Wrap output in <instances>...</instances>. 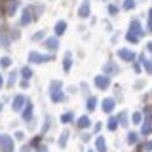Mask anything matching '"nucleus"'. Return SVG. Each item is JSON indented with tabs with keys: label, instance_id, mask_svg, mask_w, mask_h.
<instances>
[{
	"label": "nucleus",
	"instance_id": "obj_1",
	"mask_svg": "<svg viewBox=\"0 0 152 152\" xmlns=\"http://www.w3.org/2000/svg\"><path fill=\"white\" fill-rule=\"evenodd\" d=\"M0 152H13V139L10 135H0Z\"/></svg>",
	"mask_w": 152,
	"mask_h": 152
},
{
	"label": "nucleus",
	"instance_id": "obj_2",
	"mask_svg": "<svg viewBox=\"0 0 152 152\" xmlns=\"http://www.w3.org/2000/svg\"><path fill=\"white\" fill-rule=\"evenodd\" d=\"M51 59H53V55H42L38 51H31L28 53V61L31 63H44V61H51Z\"/></svg>",
	"mask_w": 152,
	"mask_h": 152
},
{
	"label": "nucleus",
	"instance_id": "obj_3",
	"mask_svg": "<svg viewBox=\"0 0 152 152\" xmlns=\"http://www.w3.org/2000/svg\"><path fill=\"white\" fill-rule=\"evenodd\" d=\"M25 107H27L25 95H15V97H13V110H15V112H21Z\"/></svg>",
	"mask_w": 152,
	"mask_h": 152
},
{
	"label": "nucleus",
	"instance_id": "obj_4",
	"mask_svg": "<svg viewBox=\"0 0 152 152\" xmlns=\"http://www.w3.org/2000/svg\"><path fill=\"white\" fill-rule=\"evenodd\" d=\"M95 86H97L99 89H107L108 86H110V78H108L107 74H101V76H95Z\"/></svg>",
	"mask_w": 152,
	"mask_h": 152
},
{
	"label": "nucleus",
	"instance_id": "obj_5",
	"mask_svg": "<svg viewBox=\"0 0 152 152\" xmlns=\"http://www.w3.org/2000/svg\"><path fill=\"white\" fill-rule=\"evenodd\" d=\"M118 57H120L122 61H133V59H135V53H133L131 50L122 48V50H118Z\"/></svg>",
	"mask_w": 152,
	"mask_h": 152
},
{
	"label": "nucleus",
	"instance_id": "obj_6",
	"mask_svg": "<svg viewBox=\"0 0 152 152\" xmlns=\"http://www.w3.org/2000/svg\"><path fill=\"white\" fill-rule=\"evenodd\" d=\"M78 15L82 19H86L89 15V0H84L82 2V6H80V10H78Z\"/></svg>",
	"mask_w": 152,
	"mask_h": 152
},
{
	"label": "nucleus",
	"instance_id": "obj_7",
	"mask_svg": "<svg viewBox=\"0 0 152 152\" xmlns=\"http://www.w3.org/2000/svg\"><path fill=\"white\" fill-rule=\"evenodd\" d=\"M131 32H135L137 36H142V34H145V31H142L139 19H133V21H131Z\"/></svg>",
	"mask_w": 152,
	"mask_h": 152
},
{
	"label": "nucleus",
	"instance_id": "obj_8",
	"mask_svg": "<svg viewBox=\"0 0 152 152\" xmlns=\"http://www.w3.org/2000/svg\"><path fill=\"white\" fill-rule=\"evenodd\" d=\"M31 21H32V10L25 8L23 10V17H21V25H28Z\"/></svg>",
	"mask_w": 152,
	"mask_h": 152
},
{
	"label": "nucleus",
	"instance_id": "obj_9",
	"mask_svg": "<svg viewBox=\"0 0 152 152\" xmlns=\"http://www.w3.org/2000/svg\"><path fill=\"white\" fill-rule=\"evenodd\" d=\"M44 46H46V50L55 51V50H57V46H59V42H57V38H46Z\"/></svg>",
	"mask_w": 152,
	"mask_h": 152
},
{
	"label": "nucleus",
	"instance_id": "obj_10",
	"mask_svg": "<svg viewBox=\"0 0 152 152\" xmlns=\"http://www.w3.org/2000/svg\"><path fill=\"white\" fill-rule=\"evenodd\" d=\"M76 126H78L80 129H86V127H89V126H91V122H89V118H88V116H82V118H78Z\"/></svg>",
	"mask_w": 152,
	"mask_h": 152
},
{
	"label": "nucleus",
	"instance_id": "obj_11",
	"mask_svg": "<svg viewBox=\"0 0 152 152\" xmlns=\"http://www.w3.org/2000/svg\"><path fill=\"white\" fill-rule=\"evenodd\" d=\"M103 110L104 112H112L114 110V99H110V97L104 99V101H103Z\"/></svg>",
	"mask_w": 152,
	"mask_h": 152
},
{
	"label": "nucleus",
	"instance_id": "obj_12",
	"mask_svg": "<svg viewBox=\"0 0 152 152\" xmlns=\"http://www.w3.org/2000/svg\"><path fill=\"white\" fill-rule=\"evenodd\" d=\"M95 146H97V152H107V142H104L103 137H97V141H95Z\"/></svg>",
	"mask_w": 152,
	"mask_h": 152
},
{
	"label": "nucleus",
	"instance_id": "obj_13",
	"mask_svg": "<svg viewBox=\"0 0 152 152\" xmlns=\"http://www.w3.org/2000/svg\"><path fill=\"white\" fill-rule=\"evenodd\" d=\"M104 72H107V76L116 74V72H118V66L114 65V63H107V65H104Z\"/></svg>",
	"mask_w": 152,
	"mask_h": 152
},
{
	"label": "nucleus",
	"instance_id": "obj_14",
	"mask_svg": "<svg viewBox=\"0 0 152 152\" xmlns=\"http://www.w3.org/2000/svg\"><path fill=\"white\" fill-rule=\"evenodd\" d=\"M51 95V101L53 103H61V101H65V95L61 93V91H50Z\"/></svg>",
	"mask_w": 152,
	"mask_h": 152
},
{
	"label": "nucleus",
	"instance_id": "obj_15",
	"mask_svg": "<svg viewBox=\"0 0 152 152\" xmlns=\"http://www.w3.org/2000/svg\"><path fill=\"white\" fill-rule=\"evenodd\" d=\"M70 65H72V55L66 51V53H65V61H63V69L65 70H70Z\"/></svg>",
	"mask_w": 152,
	"mask_h": 152
},
{
	"label": "nucleus",
	"instance_id": "obj_16",
	"mask_svg": "<svg viewBox=\"0 0 152 152\" xmlns=\"http://www.w3.org/2000/svg\"><path fill=\"white\" fill-rule=\"evenodd\" d=\"M19 8V2L17 0H12V4L8 6V10H6V15H13V12Z\"/></svg>",
	"mask_w": 152,
	"mask_h": 152
},
{
	"label": "nucleus",
	"instance_id": "obj_17",
	"mask_svg": "<svg viewBox=\"0 0 152 152\" xmlns=\"http://www.w3.org/2000/svg\"><path fill=\"white\" fill-rule=\"evenodd\" d=\"M139 59H141V61H139V63H141V65H145V69H146V72H150V74H152V63H150V61H146V57H145V55H141V57H139Z\"/></svg>",
	"mask_w": 152,
	"mask_h": 152
},
{
	"label": "nucleus",
	"instance_id": "obj_18",
	"mask_svg": "<svg viewBox=\"0 0 152 152\" xmlns=\"http://www.w3.org/2000/svg\"><path fill=\"white\" fill-rule=\"evenodd\" d=\"M65 28H66V23H65V21H59V23L55 25V34H57V36H59V34H63V32H65Z\"/></svg>",
	"mask_w": 152,
	"mask_h": 152
},
{
	"label": "nucleus",
	"instance_id": "obj_19",
	"mask_svg": "<svg viewBox=\"0 0 152 152\" xmlns=\"http://www.w3.org/2000/svg\"><path fill=\"white\" fill-rule=\"evenodd\" d=\"M126 38H127V42H131V44H137V42H139L141 40V36H137L135 34V32H127V34H126Z\"/></svg>",
	"mask_w": 152,
	"mask_h": 152
},
{
	"label": "nucleus",
	"instance_id": "obj_20",
	"mask_svg": "<svg viewBox=\"0 0 152 152\" xmlns=\"http://www.w3.org/2000/svg\"><path fill=\"white\" fill-rule=\"evenodd\" d=\"M31 116H32V103H27V108L23 110V118H25V120H31Z\"/></svg>",
	"mask_w": 152,
	"mask_h": 152
},
{
	"label": "nucleus",
	"instance_id": "obj_21",
	"mask_svg": "<svg viewBox=\"0 0 152 152\" xmlns=\"http://www.w3.org/2000/svg\"><path fill=\"white\" fill-rule=\"evenodd\" d=\"M21 76H23V80H31L32 70L28 69V66H23V69H21Z\"/></svg>",
	"mask_w": 152,
	"mask_h": 152
},
{
	"label": "nucleus",
	"instance_id": "obj_22",
	"mask_svg": "<svg viewBox=\"0 0 152 152\" xmlns=\"http://www.w3.org/2000/svg\"><path fill=\"white\" fill-rule=\"evenodd\" d=\"M61 88H63V86H61L59 80H53V82L50 84V91H61Z\"/></svg>",
	"mask_w": 152,
	"mask_h": 152
},
{
	"label": "nucleus",
	"instance_id": "obj_23",
	"mask_svg": "<svg viewBox=\"0 0 152 152\" xmlns=\"http://www.w3.org/2000/svg\"><path fill=\"white\" fill-rule=\"evenodd\" d=\"M118 122H120L124 127H126L127 124H129V122H127V112H126V110H124V112H120V116H118Z\"/></svg>",
	"mask_w": 152,
	"mask_h": 152
},
{
	"label": "nucleus",
	"instance_id": "obj_24",
	"mask_svg": "<svg viewBox=\"0 0 152 152\" xmlns=\"http://www.w3.org/2000/svg\"><path fill=\"white\" fill-rule=\"evenodd\" d=\"M137 141H139V135H137L135 131H131L129 135H127V142H129V145H135Z\"/></svg>",
	"mask_w": 152,
	"mask_h": 152
},
{
	"label": "nucleus",
	"instance_id": "obj_25",
	"mask_svg": "<svg viewBox=\"0 0 152 152\" xmlns=\"http://www.w3.org/2000/svg\"><path fill=\"white\" fill-rule=\"evenodd\" d=\"M66 139H69V131H63V135H61V139H59V146H61V148L66 146Z\"/></svg>",
	"mask_w": 152,
	"mask_h": 152
},
{
	"label": "nucleus",
	"instance_id": "obj_26",
	"mask_svg": "<svg viewBox=\"0 0 152 152\" xmlns=\"http://www.w3.org/2000/svg\"><path fill=\"white\" fill-rule=\"evenodd\" d=\"M150 131H152V124H150V122L142 124V129H141V133H142V135H148Z\"/></svg>",
	"mask_w": 152,
	"mask_h": 152
},
{
	"label": "nucleus",
	"instance_id": "obj_27",
	"mask_svg": "<svg viewBox=\"0 0 152 152\" xmlns=\"http://www.w3.org/2000/svg\"><path fill=\"white\" fill-rule=\"evenodd\" d=\"M131 120H133V124H142V114L141 112H133Z\"/></svg>",
	"mask_w": 152,
	"mask_h": 152
},
{
	"label": "nucleus",
	"instance_id": "obj_28",
	"mask_svg": "<svg viewBox=\"0 0 152 152\" xmlns=\"http://www.w3.org/2000/svg\"><path fill=\"white\" fill-rule=\"evenodd\" d=\"M15 80H17V70H12V74H10V78H8V86H13Z\"/></svg>",
	"mask_w": 152,
	"mask_h": 152
},
{
	"label": "nucleus",
	"instance_id": "obj_29",
	"mask_svg": "<svg viewBox=\"0 0 152 152\" xmlns=\"http://www.w3.org/2000/svg\"><path fill=\"white\" fill-rule=\"evenodd\" d=\"M116 127H118V118H110V120H108V129L114 131Z\"/></svg>",
	"mask_w": 152,
	"mask_h": 152
},
{
	"label": "nucleus",
	"instance_id": "obj_30",
	"mask_svg": "<svg viewBox=\"0 0 152 152\" xmlns=\"http://www.w3.org/2000/svg\"><path fill=\"white\" fill-rule=\"evenodd\" d=\"M95 104H97V99H95V97H89L88 99V107H86V108H88V110H93Z\"/></svg>",
	"mask_w": 152,
	"mask_h": 152
},
{
	"label": "nucleus",
	"instance_id": "obj_31",
	"mask_svg": "<svg viewBox=\"0 0 152 152\" xmlns=\"http://www.w3.org/2000/svg\"><path fill=\"white\" fill-rule=\"evenodd\" d=\"M61 122H63V124H69V122H72V114H70V112H65L63 116H61Z\"/></svg>",
	"mask_w": 152,
	"mask_h": 152
},
{
	"label": "nucleus",
	"instance_id": "obj_32",
	"mask_svg": "<svg viewBox=\"0 0 152 152\" xmlns=\"http://www.w3.org/2000/svg\"><path fill=\"white\" fill-rule=\"evenodd\" d=\"M122 8H124V10H131V8H135V0H126Z\"/></svg>",
	"mask_w": 152,
	"mask_h": 152
},
{
	"label": "nucleus",
	"instance_id": "obj_33",
	"mask_svg": "<svg viewBox=\"0 0 152 152\" xmlns=\"http://www.w3.org/2000/svg\"><path fill=\"white\" fill-rule=\"evenodd\" d=\"M12 65V59H10V57H2V59H0V66H10Z\"/></svg>",
	"mask_w": 152,
	"mask_h": 152
},
{
	"label": "nucleus",
	"instance_id": "obj_34",
	"mask_svg": "<svg viewBox=\"0 0 152 152\" xmlns=\"http://www.w3.org/2000/svg\"><path fill=\"white\" fill-rule=\"evenodd\" d=\"M0 42H2V48H8V46H10V40H8L4 34H0Z\"/></svg>",
	"mask_w": 152,
	"mask_h": 152
},
{
	"label": "nucleus",
	"instance_id": "obj_35",
	"mask_svg": "<svg viewBox=\"0 0 152 152\" xmlns=\"http://www.w3.org/2000/svg\"><path fill=\"white\" fill-rule=\"evenodd\" d=\"M44 36H46V32H44V31H40V32H36V34L32 36V40H42Z\"/></svg>",
	"mask_w": 152,
	"mask_h": 152
},
{
	"label": "nucleus",
	"instance_id": "obj_36",
	"mask_svg": "<svg viewBox=\"0 0 152 152\" xmlns=\"http://www.w3.org/2000/svg\"><path fill=\"white\" fill-rule=\"evenodd\" d=\"M15 139L23 141V139H25V133H23V131H15Z\"/></svg>",
	"mask_w": 152,
	"mask_h": 152
},
{
	"label": "nucleus",
	"instance_id": "obj_37",
	"mask_svg": "<svg viewBox=\"0 0 152 152\" xmlns=\"http://www.w3.org/2000/svg\"><path fill=\"white\" fill-rule=\"evenodd\" d=\"M108 12H110V13H118V6L110 4V6H108Z\"/></svg>",
	"mask_w": 152,
	"mask_h": 152
},
{
	"label": "nucleus",
	"instance_id": "obj_38",
	"mask_svg": "<svg viewBox=\"0 0 152 152\" xmlns=\"http://www.w3.org/2000/svg\"><path fill=\"white\" fill-rule=\"evenodd\" d=\"M19 152H32V148H31V145H25V146H23V148L19 150Z\"/></svg>",
	"mask_w": 152,
	"mask_h": 152
},
{
	"label": "nucleus",
	"instance_id": "obj_39",
	"mask_svg": "<svg viewBox=\"0 0 152 152\" xmlns=\"http://www.w3.org/2000/svg\"><path fill=\"white\" fill-rule=\"evenodd\" d=\"M89 137H91L89 133H84V135H82V141H89Z\"/></svg>",
	"mask_w": 152,
	"mask_h": 152
},
{
	"label": "nucleus",
	"instance_id": "obj_40",
	"mask_svg": "<svg viewBox=\"0 0 152 152\" xmlns=\"http://www.w3.org/2000/svg\"><path fill=\"white\" fill-rule=\"evenodd\" d=\"M135 72H137V74L141 72V63H137V65H135Z\"/></svg>",
	"mask_w": 152,
	"mask_h": 152
},
{
	"label": "nucleus",
	"instance_id": "obj_41",
	"mask_svg": "<svg viewBox=\"0 0 152 152\" xmlns=\"http://www.w3.org/2000/svg\"><path fill=\"white\" fill-rule=\"evenodd\" d=\"M21 88H28V80H23V82H21Z\"/></svg>",
	"mask_w": 152,
	"mask_h": 152
},
{
	"label": "nucleus",
	"instance_id": "obj_42",
	"mask_svg": "<svg viewBox=\"0 0 152 152\" xmlns=\"http://www.w3.org/2000/svg\"><path fill=\"white\" fill-rule=\"evenodd\" d=\"M146 150H152V141H148V142H146Z\"/></svg>",
	"mask_w": 152,
	"mask_h": 152
},
{
	"label": "nucleus",
	"instance_id": "obj_43",
	"mask_svg": "<svg viewBox=\"0 0 152 152\" xmlns=\"http://www.w3.org/2000/svg\"><path fill=\"white\" fill-rule=\"evenodd\" d=\"M38 152H48V148L46 146H38Z\"/></svg>",
	"mask_w": 152,
	"mask_h": 152
},
{
	"label": "nucleus",
	"instance_id": "obj_44",
	"mask_svg": "<svg viewBox=\"0 0 152 152\" xmlns=\"http://www.w3.org/2000/svg\"><path fill=\"white\" fill-rule=\"evenodd\" d=\"M146 50H148L150 53H152V42H148V44H146Z\"/></svg>",
	"mask_w": 152,
	"mask_h": 152
},
{
	"label": "nucleus",
	"instance_id": "obj_45",
	"mask_svg": "<svg viewBox=\"0 0 152 152\" xmlns=\"http://www.w3.org/2000/svg\"><path fill=\"white\" fill-rule=\"evenodd\" d=\"M148 31H152V19H148Z\"/></svg>",
	"mask_w": 152,
	"mask_h": 152
},
{
	"label": "nucleus",
	"instance_id": "obj_46",
	"mask_svg": "<svg viewBox=\"0 0 152 152\" xmlns=\"http://www.w3.org/2000/svg\"><path fill=\"white\" fill-rule=\"evenodd\" d=\"M148 15H150V17H148V19H152V10H150V12H148Z\"/></svg>",
	"mask_w": 152,
	"mask_h": 152
},
{
	"label": "nucleus",
	"instance_id": "obj_47",
	"mask_svg": "<svg viewBox=\"0 0 152 152\" xmlns=\"http://www.w3.org/2000/svg\"><path fill=\"white\" fill-rule=\"evenodd\" d=\"M0 86H2V76H0Z\"/></svg>",
	"mask_w": 152,
	"mask_h": 152
},
{
	"label": "nucleus",
	"instance_id": "obj_48",
	"mask_svg": "<svg viewBox=\"0 0 152 152\" xmlns=\"http://www.w3.org/2000/svg\"><path fill=\"white\" fill-rule=\"evenodd\" d=\"M0 110H2V103H0Z\"/></svg>",
	"mask_w": 152,
	"mask_h": 152
},
{
	"label": "nucleus",
	"instance_id": "obj_49",
	"mask_svg": "<svg viewBox=\"0 0 152 152\" xmlns=\"http://www.w3.org/2000/svg\"><path fill=\"white\" fill-rule=\"evenodd\" d=\"M89 152H91V150H89Z\"/></svg>",
	"mask_w": 152,
	"mask_h": 152
}]
</instances>
